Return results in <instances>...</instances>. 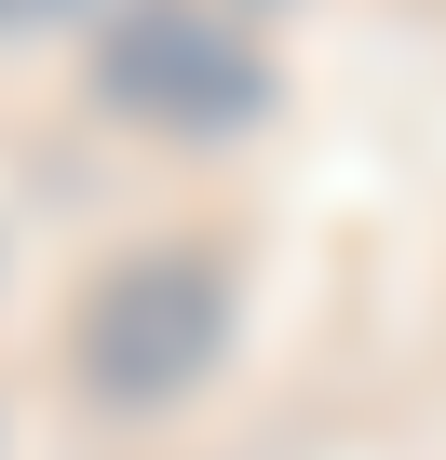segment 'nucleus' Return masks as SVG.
Listing matches in <instances>:
<instances>
[{"instance_id":"nucleus-2","label":"nucleus","mask_w":446,"mask_h":460,"mask_svg":"<svg viewBox=\"0 0 446 460\" xmlns=\"http://www.w3.org/2000/svg\"><path fill=\"white\" fill-rule=\"evenodd\" d=\"M216 352H231V285H216V258H122L95 271L82 298V379L109 406H176Z\"/></svg>"},{"instance_id":"nucleus-1","label":"nucleus","mask_w":446,"mask_h":460,"mask_svg":"<svg viewBox=\"0 0 446 460\" xmlns=\"http://www.w3.org/2000/svg\"><path fill=\"white\" fill-rule=\"evenodd\" d=\"M95 95L122 122H162V136H244L271 109V55L231 28V14H189V0H122V28L95 41Z\"/></svg>"},{"instance_id":"nucleus-3","label":"nucleus","mask_w":446,"mask_h":460,"mask_svg":"<svg viewBox=\"0 0 446 460\" xmlns=\"http://www.w3.org/2000/svg\"><path fill=\"white\" fill-rule=\"evenodd\" d=\"M41 14H82V0H0V28H41Z\"/></svg>"}]
</instances>
